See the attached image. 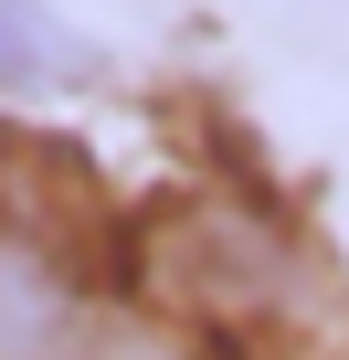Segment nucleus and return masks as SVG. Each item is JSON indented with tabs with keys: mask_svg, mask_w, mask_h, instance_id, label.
Here are the masks:
<instances>
[{
	"mask_svg": "<svg viewBox=\"0 0 349 360\" xmlns=\"http://www.w3.org/2000/svg\"><path fill=\"white\" fill-rule=\"evenodd\" d=\"M85 360H191V339H159V328H96Z\"/></svg>",
	"mask_w": 349,
	"mask_h": 360,
	"instance_id": "obj_4",
	"label": "nucleus"
},
{
	"mask_svg": "<svg viewBox=\"0 0 349 360\" xmlns=\"http://www.w3.org/2000/svg\"><path fill=\"white\" fill-rule=\"evenodd\" d=\"M85 75H96V43L53 11V0H0V85H11V96L85 85Z\"/></svg>",
	"mask_w": 349,
	"mask_h": 360,
	"instance_id": "obj_3",
	"label": "nucleus"
},
{
	"mask_svg": "<svg viewBox=\"0 0 349 360\" xmlns=\"http://www.w3.org/2000/svg\"><path fill=\"white\" fill-rule=\"evenodd\" d=\"M96 286H85V255L64 244V223L43 212H11L0 223V360H85L96 339Z\"/></svg>",
	"mask_w": 349,
	"mask_h": 360,
	"instance_id": "obj_2",
	"label": "nucleus"
},
{
	"mask_svg": "<svg viewBox=\"0 0 349 360\" xmlns=\"http://www.w3.org/2000/svg\"><path fill=\"white\" fill-rule=\"evenodd\" d=\"M159 286L191 328L212 339H296L307 328V297H317V265L244 202H202L159 255Z\"/></svg>",
	"mask_w": 349,
	"mask_h": 360,
	"instance_id": "obj_1",
	"label": "nucleus"
},
{
	"mask_svg": "<svg viewBox=\"0 0 349 360\" xmlns=\"http://www.w3.org/2000/svg\"><path fill=\"white\" fill-rule=\"evenodd\" d=\"M11 212H32V169H22L11 148H0V223H11Z\"/></svg>",
	"mask_w": 349,
	"mask_h": 360,
	"instance_id": "obj_5",
	"label": "nucleus"
}]
</instances>
